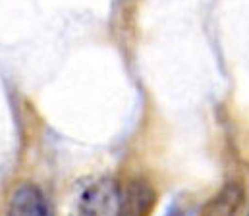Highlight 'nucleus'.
<instances>
[{
    "label": "nucleus",
    "instance_id": "f257e3e1",
    "mask_svg": "<svg viewBox=\"0 0 249 216\" xmlns=\"http://www.w3.org/2000/svg\"><path fill=\"white\" fill-rule=\"evenodd\" d=\"M122 189L112 180L93 183L79 199L77 216H118Z\"/></svg>",
    "mask_w": 249,
    "mask_h": 216
},
{
    "label": "nucleus",
    "instance_id": "f03ea898",
    "mask_svg": "<svg viewBox=\"0 0 249 216\" xmlns=\"http://www.w3.org/2000/svg\"><path fill=\"white\" fill-rule=\"evenodd\" d=\"M157 205V191L143 180H131L120 195L118 216H149Z\"/></svg>",
    "mask_w": 249,
    "mask_h": 216
},
{
    "label": "nucleus",
    "instance_id": "7ed1b4c3",
    "mask_svg": "<svg viewBox=\"0 0 249 216\" xmlns=\"http://www.w3.org/2000/svg\"><path fill=\"white\" fill-rule=\"evenodd\" d=\"M6 216H49L43 191L33 183H19L10 197Z\"/></svg>",
    "mask_w": 249,
    "mask_h": 216
},
{
    "label": "nucleus",
    "instance_id": "20e7f679",
    "mask_svg": "<svg viewBox=\"0 0 249 216\" xmlns=\"http://www.w3.org/2000/svg\"><path fill=\"white\" fill-rule=\"evenodd\" d=\"M246 201V191L240 182L226 183L201 211V216H238Z\"/></svg>",
    "mask_w": 249,
    "mask_h": 216
},
{
    "label": "nucleus",
    "instance_id": "39448f33",
    "mask_svg": "<svg viewBox=\"0 0 249 216\" xmlns=\"http://www.w3.org/2000/svg\"><path fill=\"white\" fill-rule=\"evenodd\" d=\"M168 216H184L182 213H172V215H168Z\"/></svg>",
    "mask_w": 249,
    "mask_h": 216
},
{
    "label": "nucleus",
    "instance_id": "423d86ee",
    "mask_svg": "<svg viewBox=\"0 0 249 216\" xmlns=\"http://www.w3.org/2000/svg\"><path fill=\"white\" fill-rule=\"evenodd\" d=\"M248 216H249V215H248Z\"/></svg>",
    "mask_w": 249,
    "mask_h": 216
}]
</instances>
